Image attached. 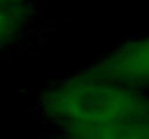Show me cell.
I'll list each match as a JSON object with an SVG mask.
<instances>
[{
  "mask_svg": "<svg viewBox=\"0 0 149 139\" xmlns=\"http://www.w3.org/2000/svg\"><path fill=\"white\" fill-rule=\"evenodd\" d=\"M59 135L67 139H146V119L70 126Z\"/></svg>",
  "mask_w": 149,
  "mask_h": 139,
  "instance_id": "3",
  "label": "cell"
},
{
  "mask_svg": "<svg viewBox=\"0 0 149 139\" xmlns=\"http://www.w3.org/2000/svg\"><path fill=\"white\" fill-rule=\"evenodd\" d=\"M39 107L58 131L149 117V92L90 77L81 70L58 80L41 96Z\"/></svg>",
  "mask_w": 149,
  "mask_h": 139,
  "instance_id": "1",
  "label": "cell"
},
{
  "mask_svg": "<svg viewBox=\"0 0 149 139\" xmlns=\"http://www.w3.org/2000/svg\"><path fill=\"white\" fill-rule=\"evenodd\" d=\"M0 3H7V4H25L28 0H0Z\"/></svg>",
  "mask_w": 149,
  "mask_h": 139,
  "instance_id": "5",
  "label": "cell"
},
{
  "mask_svg": "<svg viewBox=\"0 0 149 139\" xmlns=\"http://www.w3.org/2000/svg\"><path fill=\"white\" fill-rule=\"evenodd\" d=\"M81 71L94 78L149 92V34L117 45Z\"/></svg>",
  "mask_w": 149,
  "mask_h": 139,
  "instance_id": "2",
  "label": "cell"
},
{
  "mask_svg": "<svg viewBox=\"0 0 149 139\" xmlns=\"http://www.w3.org/2000/svg\"><path fill=\"white\" fill-rule=\"evenodd\" d=\"M51 139H67V138H64V136H61V135H59L58 138H51Z\"/></svg>",
  "mask_w": 149,
  "mask_h": 139,
  "instance_id": "7",
  "label": "cell"
},
{
  "mask_svg": "<svg viewBox=\"0 0 149 139\" xmlns=\"http://www.w3.org/2000/svg\"><path fill=\"white\" fill-rule=\"evenodd\" d=\"M31 9L25 4L0 3V48L9 45L28 26Z\"/></svg>",
  "mask_w": 149,
  "mask_h": 139,
  "instance_id": "4",
  "label": "cell"
},
{
  "mask_svg": "<svg viewBox=\"0 0 149 139\" xmlns=\"http://www.w3.org/2000/svg\"><path fill=\"white\" fill-rule=\"evenodd\" d=\"M146 139H149V117H146Z\"/></svg>",
  "mask_w": 149,
  "mask_h": 139,
  "instance_id": "6",
  "label": "cell"
}]
</instances>
